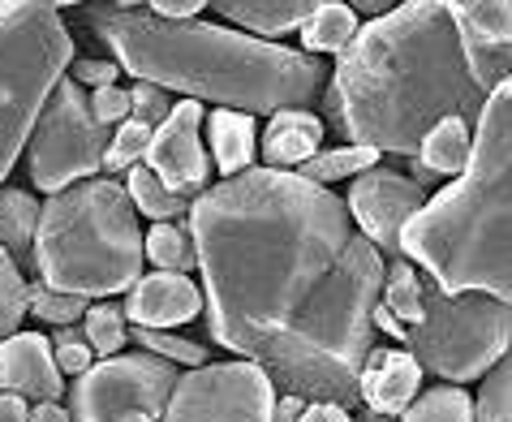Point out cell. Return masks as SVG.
<instances>
[{
	"label": "cell",
	"instance_id": "6da1fadb",
	"mask_svg": "<svg viewBox=\"0 0 512 422\" xmlns=\"http://www.w3.org/2000/svg\"><path fill=\"white\" fill-rule=\"evenodd\" d=\"M190 233L211 341L267 371L276 392L362 405L383 255L358 233L345 199L254 164L198 194Z\"/></svg>",
	"mask_w": 512,
	"mask_h": 422
},
{
	"label": "cell",
	"instance_id": "7a4b0ae2",
	"mask_svg": "<svg viewBox=\"0 0 512 422\" xmlns=\"http://www.w3.org/2000/svg\"><path fill=\"white\" fill-rule=\"evenodd\" d=\"M482 104L444 0H405L366 22L323 91V117L349 147L396 160H414L444 117L478 125Z\"/></svg>",
	"mask_w": 512,
	"mask_h": 422
},
{
	"label": "cell",
	"instance_id": "3957f363",
	"mask_svg": "<svg viewBox=\"0 0 512 422\" xmlns=\"http://www.w3.org/2000/svg\"><path fill=\"white\" fill-rule=\"evenodd\" d=\"M82 18L112 48L134 82L177 91L181 100L216 104L250 117H276L284 108H310L327 69L302 48L267 44L216 22H164L147 5H87Z\"/></svg>",
	"mask_w": 512,
	"mask_h": 422
},
{
	"label": "cell",
	"instance_id": "277c9868",
	"mask_svg": "<svg viewBox=\"0 0 512 422\" xmlns=\"http://www.w3.org/2000/svg\"><path fill=\"white\" fill-rule=\"evenodd\" d=\"M401 259L444 293L512 302V82L482 104L469 168L405 224Z\"/></svg>",
	"mask_w": 512,
	"mask_h": 422
},
{
	"label": "cell",
	"instance_id": "5b68a950",
	"mask_svg": "<svg viewBox=\"0 0 512 422\" xmlns=\"http://www.w3.org/2000/svg\"><path fill=\"white\" fill-rule=\"evenodd\" d=\"M142 229L117 177H91L52 194L39 211L35 276L69 298H117L142 280Z\"/></svg>",
	"mask_w": 512,
	"mask_h": 422
},
{
	"label": "cell",
	"instance_id": "8992f818",
	"mask_svg": "<svg viewBox=\"0 0 512 422\" xmlns=\"http://www.w3.org/2000/svg\"><path fill=\"white\" fill-rule=\"evenodd\" d=\"M61 9L48 0H0V186L74 61V35Z\"/></svg>",
	"mask_w": 512,
	"mask_h": 422
},
{
	"label": "cell",
	"instance_id": "52a82bcc",
	"mask_svg": "<svg viewBox=\"0 0 512 422\" xmlns=\"http://www.w3.org/2000/svg\"><path fill=\"white\" fill-rule=\"evenodd\" d=\"M409 358L444 384L487 379L512 354V302L487 293H444L431 280L422 289V319L405 328Z\"/></svg>",
	"mask_w": 512,
	"mask_h": 422
},
{
	"label": "cell",
	"instance_id": "ba28073f",
	"mask_svg": "<svg viewBox=\"0 0 512 422\" xmlns=\"http://www.w3.org/2000/svg\"><path fill=\"white\" fill-rule=\"evenodd\" d=\"M112 143V130L91 117L87 91L78 82L61 78L48 95L44 112H39L31 143H26V160H31V186L44 190L48 199L78 181L99 177Z\"/></svg>",
	"mask_w": 512,
	"mask_h": 422
},
{
	"label": "cell",
	"instance_id": "9c48e42d",
	"mask_svg": "<svg viewBox=\"0 0 512 422\" xmlns=\"http://www.w3.org/2000/svg\"><path fill=\"white\" fill-rule=\"evenodd\" d=\"M181 371L164 358L151 354H117L99 358L95 367L74 379L69 388V414L74 422H117L125 414H151L164 418L168 401H173Z\"/></svg>",
	"mask_w": 512,
	"mask_h": 422
},
{
	"label": "cell",
	"instance_id": "30bf717a",
	"mask_svg": "<svg viewBox=\"0 0 512 422\" xmlns=\"http://www.w3.org/2000/svg\"><path fill=\"white\" fill-rule=\"evenodd\" d=\"M276 384L254 362H207L186 371L160 422H272Z\"/></svg>",
	"mask_w": 512,
	"mask_h": 422
},
{
	"label": "cell",
	"instance_id": "8fae6325",
	"mask_svg": "<svg viewBox=\"0 0 512 422\" xmlns=\"http://www.w3.org/2000/svg\"><path fill=\"white\" fill-rule=\"evenodd\" d=\"M426 199H431V194H426L409 173H396V168L379 164L349 186L345 207H349L353 224H358V233L379 250V255L401 259V233L426 207Z\"/></svg>",
	"mask_w": 512,
	"mask_h": 422
},
{
	"label": "cell",
	"instance_id": "7c38bea8",
	"mask_svg": "<svg viewBox=\"0 0 512 422\" xmlns=\"http://www.w3.org/2000/svg\"><path fill=\"white\" fill-rule=\"evenodd\" d=\"M465 65L478 91L491 95L512 82V0H448Z\"/></svg>",
	"mask_w": 512,
	"mask_h": 422
},
{
	"label": "cell",
	"instance_id": "4fadbf2b",
	"mask_svg": "<svg viewBox=\"0 0 512 422\" xmlns=\"http://www.w3.org/2000/svg\"><path fill=\"white\" fill-rule=\"evenodd\" d=\"M203 125H207L203 104L177 100L173 117L155 130L151 151H147V160H142L168 190L186 194V199H198L211 181V156H207V143H203Z\"/></svg>",
	"mask_w": 512,
	"mask_h": 422
},
{
	"label": "cell",
	"instance_id": "5bb4252c",
	"mask_svg": "<svg viewBox=\"0 0 512 422\" xmlns=\"http://www.w3.org/2000/svg\"><path fill=\"white\" fill-rule=\"evenodd\" d=\"M121 311H125V323H130V328L177 332L181 323L198 319V311H207V302H203V285H194L190 276L147 272L130 293H125Z\"/></svg>",
	"mask_w": 512,
	"mask_h": 422
},
{
	"label": "cell",
	"instance_id": "9a60e30c",
	"mask_svg": "<svg viewBox=\"0 0 512 422\" xmlns=\"http://www.w3.org/2000/svg\"><path fill=\"white\" fill-rule=\"evenodd\" d=\"M0 392H13L26 405H48L69 392L44 332H13L0 341Z\"/></svg>",
	"mask_w": 512,
	"mask_h": 422
},
{
	"label": "cell",
	"instance_id": "2e32d148",
	"mask_svg": "<svg viewBox=\"0 0 512 422\" xmlns=\"http://www.w3.org/2000/svg\"><path fill=\"white\" fill-rule=\"evenodd\" d=\"M422 367L409 358V349H371L362 367V384H358V397L371 414L383 418H401L409 405L418 401L422 392Z\"/></svg>",
	"mask_w": 512,
	"mask_h": 422
},
{
	"label": "cell",
	"instance_id": "e0dca14e",
	"mask_svg": "<svg viewBox=\"0 0 512 422\" xmlns=\"http://www.w3.org/2000/svg\"><path fill=\"white\" fill-rule=\"evenodd\" d=\"M323 134L327 121L310 108H284L267 121L263 143H259V160L263 168H276V173H297L306 160H315L323 151Z\"/></svg>",
	"mask_w": 512,
	"mask_h": 422
},
{
	"label": "cell",
	"instance_id": "ac0fdd59",
	"mask_svg": "<svg viewBox=\"0 0 512 422\" xmlns=\"http://www.w3.org/2000/svg\"><path fill=\"white\" fill-rule=\"evenodd\" d=\"M211 9L224 13V22H233L237 31L276 44V35L302 31L310 13L319 9V0H216Z\"/></svg>",
	"mask_w": 512,
	"mask_h": 422
},
{
	"label": "cell",
	"instance_id": "d6986e66",
	"mask_svg": "<svg viewBox=\"0 0 512 422\" xmlns=\"http://www.w3.org/2000/svg\"><path fill=\"white\" fill-rule=\"evenodd\" d=\"M207 156L211 168H220L224 181L250 173L254 156H259V130H254L250 112H233V108L207 112Z\"/></svg>",
	"mask_w": 512,
	"mask_h": 422
},
{
	"label": "cell",
	"instance_id": "ffe728a7",
	"mask_svg": "<svg viewBox=\"0 0 512 422\" xmlns=\"http://www.w3.org/2000/svg\"><path fill=\"white\" fill-rule=\"evenodd\" d=\"M44 203L22 186H0V250L22 267V259L35 263V233Z\"/></svg>",
	"mask_w": 512,
	"mask_h": 422
},
{
	"label": "cell",
	"instance_id": "44dd1931",
	"mask_svg": "<svg viewBox=\"0 0 512 422\" xmlns=\"http://www.w3.org/2000/svg\"><path fill=\"white\" fill-rule=\"evenodd\" d=\"M469 156H474V125L465 117H444L422 138L414 160L435 177H461L469 168Z\"/></svg>",
	"mask_w": 512,
	"mask_h": 422
},
{
	"label": "cell",
	"instance_id": "7402d4cb",
	"mask_svg": "<svg viewBox=\"0 0 512 422\" xmlns=\"http://www.w3.org/2000/svg\"><path fill=\"white\" fill-rule=\"evenodd\" d=\"M362 22L358 13H353V5H345V0H323V5L310 13V22L302 26V52L306 56H340L353 39H358Z\"/></svg>",
	"mask_w": 512,
	"mask_h": 422
},
{
	"label": "cell",
	"instance_id": "603a6c76",
	"mask_svg": "<svg viewBox=\"0 0 512 422\" xmlns=\"http://www.w3.org/2000/svg\"><path fill=\"white\" fill-rule=\"evenodd\" d=\"M125 194H130V203H134L138 216H147L155 224H173L181 216H190V207H194V199H186V194H173L147 164H138V168L125 173Z\"/></svg>",
	"mask_w": 512,
	"mask_h": 422
},
{
	"label": "cell",
	"instance_id": "cb8c5ba5",
	"mask_svg": "<svg viewBox=\"0 0 512 422\" xmlns=\"http://www.w3.org/2000/svg\"><path fill=\"white\" fill-rule=\"evenodd\" d=\"M142 255L155 272H177V276H190V267H198V250H194V233L186 220H173V224H151L142 233Z\"/></svg>",
	"mask_w": 512,
	"mask_h": 422
},
{
	"label": "cell",
	"instance_id": "d4e9b609",
	"mask_svg": "<svg viewBox=\"0 0 512 422\" xmlns=\"http://www.w3.org/2000/svg\"><path fill=\"white\" fill-rule=\"evenodd\" d=\"M422 289H426V280H422V272L409 259H388V263H383L379 306L396 323H401V328H414V323L422 319Z\"/></svg>",
	"mask_w": 512,
	"mask_h": 422
},
{
	"label": "cell",
	"instance_id": "484cf974",
	"mask_svg": "<svg viewBox=\"0 0 512 422\" xmlns=\"http://www.w3.org/2000/svg\"><path fill=\"white\" fill-rule=\"evenodd\" d=\"M379 151L371 147H327L319 151L315 160H306L302 168H297V177H306L310 186H336V181H358L362 173H371V168H379Z\"/></svg>",
	"mask_w": 512,
	"mask_h": 422
},
{
	"label": "cell",
	"instance_id": "4316f807",
	"mask_svg": "<svg viewBox=\"0 0 512 422\" xmlns=\"http://www.w3.org/2000/svg\"><path fill=\"white\" fill-rule=\"evenodd\" d=\"M401 422H478V405L457 384H435L418 392V401L401 414Z\"/></svg>",
	"mask_w": 512,
	"mask_h": 422
},
{
	"label": "cell",
	"instance_id": "83f0119b",
	"mask_svg": "<svg viewBox=\"0 0 512 422\" xmlns=\"http://www.w3.org/2000/svg\"><path fill=\"white\" fill-rule=\"evenodd\" d=\"M125 336H130V323H125V311L117 302H95L82 319V341L91 345L95 358H117Z\"/></svg>",
	"mask_w": 512,
	"mask_h": 422
},
{
	"label": "cell",
	"instance_id": "f1b7e54d",
	"mask_svg": "<svg viewBox=\"0 0 512 422\" xmlns=\"http://www.w3.org/2000/svg\"><path fill=\"white\" fill-rule=\"evenodd\" d=\"M130 341L142 349V354H151V358H164V362H173V367L181 371H198V367H207V345H198L190 341V336H177V332H147V328H130Z\"/></svg>",
	"mask_w": 512,
	"mask_h": 422
},
{
	"label": "cell",
	"instance_id": "f546056e",
	"mask_svg": "<svg viewBox=\"0 0 512 422\" xmlns=\"http://www.w3.org/2000/svg\"><path fill=\"white\" fill-rule=\"evenodd\" d=\"M26 315H31V280L0 250V341L18 332V323Z\"/></svg>",
	"mask_w": 512,
	"mask_h": 422
},
{
	"label": "cell",
	"instance_id": "4dcf8cb0",
	"mask_svg": "<svg viewBox=\"0 0 512 422\" xmlns=\"http://www.w3.org/2000/svg\"><path fill=\"white\" fill-rule=\"evenodd\" d=\"M87 298H69V293H56L48 289L44 280H31V315L39 323H52V332L61 328H78L82 319H87Z\"/></svg>",
	"mask_w": 512,
	"mask_h": 422
},
{
	"label": "cell",
	"instance_id": "1f68e13d",
	"mask_svg": "<svg viewBox=\"0 0 512 422\" xmlns=\"http://www.w3.org/2000/svg\"><path fill=\"white\" fill-rule=\"evenodd\" d=\"M151 138H155V130L151 125H142V121L117 125V130H112V143H108V156H104V168L112 177L138 168L142 160H147V151H151Z\"/></svg>",
	"mask_w": 512,
	"mask_h": 422
},
{
	"label": "cell",
	"instance_id": "d6a6232c",
	"mask_svg": "<svg viewBox=\"0 0 512 422\" xmlns=\"http://www.w3.org/2000/svg\"><path fill=\"white\" fill-rule=\"evenodd\" d=\"M478 422H512V354L478 388Z\"/></svg>",
	"mask_w": 512,
	"mask_h": 422
},
{
	"label": "cell",
	"instance_id": "836d02e7",
	"mask_svg": "<svg viewBox=\"0 0 512 422\" xmlns=\"http://www.w3.org/2000/svg\"><path fill=\"white\" fill-rule=\"evenodd\" d=\"M168 117H173L168 91L151 87V82H134L130 87V121H142V125H151V130H160Z\"/></svg>",
	"mask_w": 512,
	"mask_h": 422
},
{
	"label": "cell",
	"instance_id": "e575fe53",
	"mask_svg": "<svg viewBox=\"0 0 512 422\" xmlns=\"http://www.w3.org/2000/svg\"><path fill=\"white\" fill-rule=\"evenodd\" d=\"M69 82L78 87H91V91H104V87H117L121 82V65L117 61H99V56H74L65 69Z\"/></svg>",
	"mask_w": 512,
	"mask_h": 422
},
{
	"label": "cell",
	"instance_id": "d590c367",
	"mask_svg": "<svg viewBox=\"0 0 512 422\" xmlns=\"http://www.w3.org/2000/svg\"><path fill=\"white\" fill-rule=\"evenodd\" d=\"M87 104H91V117L99 125H108V130H117V125L130 121V91L121 87H104V91H91L87 95Z\"/></svg>",
	"mask_w": 512,
	"mask_h": 422
},
{
	"label": "cell",
	"instance_id": "8d00e7d4",
	"mask_svg": "<svg viewBox=\"0 0 512 422\" xmlns=\"http://www.w3.org/2000/svg\"><path fill=\"white\" fill-rule=\"evenodd\" d=\"M52 354H56V371H61V375H74V379H82V375H87V371L95 367V362H99V358L91 354V345H87V341L56 345Z\"/></svg>",
	"mask_w": 512,
	"mask_h": 422
},
{
	"label": "cell",
	"instance_id": "74e56055",
	"mask_svg": "<svg viewBox=\"0 0 512 422\" xmlns=\"http://www.w3.org/2000/svg\"><path fill=\"white\" fill-rule=\"evenodd\" d=\"M147 9L164 22H198V13H203L207 5L203 0H155V5H147Z\"/></svg>",
	"mask_w": 512,
	"mask_h": 422
},
{
	"label": "cell",
	"instance_id": "f35d334b",
	"mask_svg": "<svg viewBox=\"0 0 512 422\" xmlns=\"http://www.w3.org/2000/svg\"><path fill=\"white\" fill-rule=\"evenodd\" d=\"M349 418H353L349 410H340V405H327V401H310L306 414H302V422H349Z\"/></svg>",
	"mask_w": 512,
	"mask_h": 422
},
{
	"label": "cell",
	"instance_id": "ab89813d",
	"mask_svg": "<svg viewBox=\"0 0 512 422\" xmlns=\"http://www.w3.org/2000/svg\"><path fill=\"white\" fill-rule=\"evenodd\" d=\"M306 405H310V401L289 397V392H280V397H276V414H272V422H302Z\"/></svg>",
	"mask_w": 512,
	"mask_h": 422
},
{
	"label": "cell",
	"instance_id": "60d3db41",
	"mask_svg": "<svg viewBox=\"0 0 512 422\" xmlns=\"http://www.w3.org/2000/svg\"><path fill=\"white\" fill-rule=\"evenodd\" d=\"M0 422H31V405L13 392H0Z\"/></svg>",
	"mask_w": 512,
	"mask_h": 422
},
{
	"label": "cell",
	"instance_id": "b9f144b4",
	"mask_svg": "<svg viewBox=\"0 0 512 422\" xmlns=\"http://www.w3.org/2000/svg\"><path fill=\"white\" fill-rule=\"evenodd\" d=\"M31 422H74V414L61 401H48V405H31Z\"/></svg>",
	"mask_w": 512,
	"mask_h": 422
},
{
	"label": "cell",
	"instance_id": "7bdbcfd3",
	"mask_svg": "<svg viewBox=\"0 0 512 422\" xmlns=\"http://www.w3.org/2000/svg\"><path fill=\"white\" fill-rule=\"evenodd\" d=\"M375 332H383V336H396V341L405 345V328H401V323H396L388 311H383V306H375Z\"/></svg>",
	"mask_w": 512,
	"mask_h": 422
},
{
	"label": "cell",
	"instance_id": "ee69618b",
	"mask_svg": "<svg viewBox=\"0 0 512 422\" xmlns=\"http://www.w3.org/2000/svg\"><path fill=\"white\" fill-rule=\"evenodd\" d=\"M409 177H414V181H418V186H422V190H431V186H435V173H426V168H422L418 160H414V173H409Z\"/></svg>",
	"mask_w": 512,
	"mask_h": 422
},
{
	"label": "cell",
	"instance_id": "f6af8a7d",
	"mask_svg": "<svg viewBox=\"0 0 512 422\" xmlns=\"http://www.w3.org/2000/svg\"><path fill=\"white\" fill-rule=\"evenodd\" d=\"M117 422H160V418H151V414H125V418H117Z\"/></svg>",
	"mask_w": 512,
	"mask_h": 422
}]
</instances>
